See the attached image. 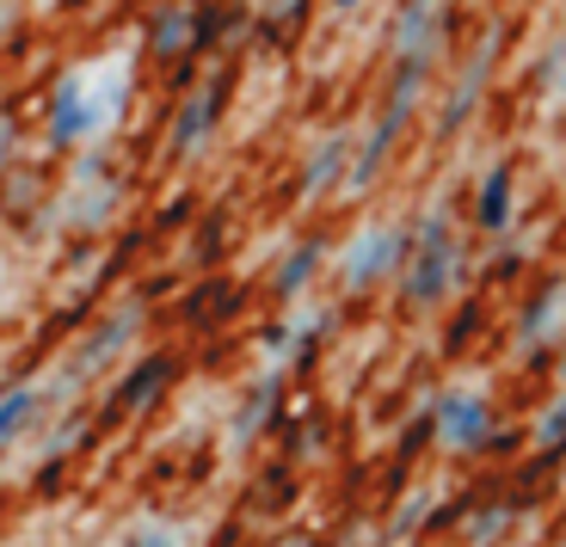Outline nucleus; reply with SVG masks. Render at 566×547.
<instances>
[{"label": "nucleus", "mask_w": 566, "mask_h": 547, "mask_svg": "<svg viewBox=\"0 0 566 547\" xmlns=\"http://www.w3.org/2000/svg\"><path fill=\"white\" fill-rule=\"evenodd\" d=\"M412 259H407V271H400V302L407 308H438L443 295L455 290V277H462V246H455V234H450V215H424L419 228H412Z\"/></svg>", "instance_id": "1"}, {"label": "nucleus", "mask_w": 566, "mask_h": 547, "mask_svg": "<svg viewBox=\"0 0 566 547\" xmlns=\"http://www.w3.org/2000/svg\"><path fill=\"white\" fill-rule=\"evenodd\" d=\"M438 407V450L450 455H486V443H493L499 419H493V400L474 388H450L431 400Z\"/></svg>", "instance_id": "2"}, {"label": "nucleus", "mask_w": 566, "mask_h": 547, "mask_svg": "<svg viewBox=\"0 0 566 547\" xmlns=\"http://www.w3.org/2000/svg\"><path fill=\"white\" fill-rule=\"evenodd\" d=\"M179 381V357L172 351H155V357H136V364L124 369V381H117L112 393H105V419L99 424H124V419H136V412H148L160 400V393Z\"/></svg>", "instance_id": "3"}, {"label": "nucleus", "mask_w": 566, "mask_h": 547, "mask_svg": "<svg viewBox=\"0 0 566 547\" xmlns=\"http://www.w3.org/2000/svg\"><path fill=\"white\" fill-rule=\"evenodd\" d=\"M124 69H99V93H86V74H69L62 81V93H56V141H74V136H86V129H99L105 117H112V105H117V93H124V81H117Z\"/></svg>", "instance_id": "4"}, {"label": "nucleus", "mask_w": 566, "mask_h": 547, "mask_svg": "<svg viewBox=\"0 0 566 547\" xmlns=\"http://www.w3.org/2000/svg\"><path fill=\"white\" fill-rule=\"evenodd\" d=\"M412 246H419V240H412L407 228H364V234L345 246L339 271H345V283H352V290H369V283H382L388 271L407 265Z\"/></svg>", "instance_id": "5"}, {"label": "nucleus", "mask_w": 566, "mask_h": 547, "mask_svg": "<svg viewBox=\"0 0 566 547\" xmlns=\"http://www.w3.org/2000/svg\"><path fill=\"white\" fill-rule=\"evenodd\" d=\"M277 424H283V376L265 369L259 388H247V400L234 407V419H228V450H253L259 436L277 431Z\"/></svg>", "instance_id": "6"}, {"label": "nucleus", "mask_w": 566, "mask_h": 547, "mask_svg": "<svg viewBox=\"0 0 566 547\" xmlns=\"http://www.w3.org/2000/svg\"><path fill=\"white\" fill-rule=\"evenodd\" d=\"M136 326H142V320H136V308H124V314H112V320H105L99 333L86 338L81 351H74V364H69V381H74V388H81V381H93L105 364H112V357H124V345L136 338Z\"/></svg>", "instance_id": "7"}, {"label": "nucleus", "mask_w": 566, "mask_h": 547, "mask_svg": "<svg viewBox=\"0 0 566 547\" xmlns=\"http://www.w3.org/2000/svg\"><path fill=\"white\" fill-rule=\"evenodd\" d=\"M43 400H50V393L31 388V381H19V388L0 393V455H13V443H25V436L38 431Z\"/></svg>", "instance_id": "8"}, {"label": "nucleus", "mask_w": 566, "mask_h": 547, "mask_svg": "<svg viewBox=\"0 0 566 547\" xmlns=\"http://www.w3.org/2000/svg\"><path fill=\"white\" fill-rule=\"evenodd\" d=\"M517 498H486V505H468L462 523V547H505L511 529H517Z\"/></svg>", "instance_id": "9"}, {"label": "nucleus", "mask_w": 566, "mask_h": 547, "mask_svg": "<svg viewBox=\"0 0 566 547\" xmlns=\"http://www.w3.org/2000/svg\"><path fill=\"white\" fill-rule=\"evenodd\" d=\"M560 314H566V277H548L536 290V302L524 308V320H517V338H524V345H548Z\"/></svg>", "instance_id": "10"}, {"label": "nucleus", "mask_w": 566, "mask_h": 547, "mask_svg": "<svg viewBox=\"0 0 566 547\" xmlns=\"http://www.w3.org/2000/svg\"><path fill=\"white\" fill-rule=\"evenodd\" d=\"M112 547H185V523L167 517V511H148V517H136Z\"/></svg>", "instance_id": "11"}, {"label": "nucleus", "mask_w": 566, "mask_h": 547, "mask_svg": "<svg viewBox=\"0 0 566 547\" xmlns=\"http://www.w3.org/2000/svg\"><path fill=\"white\" fill-rule=\"evenodd\" d=\"M321 259H326V246H321V240H308V246H296V253H290V259L277 265V277H271V290H277V295H302V290L314 283V271H321Z\"/></svg>", "instance_id": "12"}, {"label": "nucleus", "mask_w": 566, "mask_h": 547, "mask_svg": "<svg viewBox=\"0 0 566 547\" xmlns=\"http://www.w3.org/2000/svg\"><path fill=\"white\" fill-rule=\"evenodd\" d=\"M431 443H438V407H419V412H412V424L400 431V443H395V467H412Z\"/></svg>", "instance_id": "13"}, {"label": "nucleus", "mask_w": 566, "mask_h": 547, "mask_svg": "<svg viewBox=\"0 0 566 547\" xmlns=\"http://www.w3.org/2000/svg\"><path fill=\"white\" fill-rule=\"evenodd\" d=\"M505 215H511V172L493 167V172H486V185H481V228H486V234H499Z\"/></svg>", "instance_id": "14"}, {"label": "nucleus", "mask_w": 566, "mask_h": 547, "mask_svg": "<svg viewBox=\"0 0 566 547\" xmlns=\"http://www.w3.org/2000/svg\"><path fill=\"white\" fill-rule=\"evenodd\" d=\"M290 505H296V474H290V462H271L265 492H259V517H283Z\"/></svg>", "instance_id": "15"}, {"label": "nucleus", "mask_w": 566, "mask_h": 547, "mask_svg": "<svg viewBox=\"0 0 566 547\" xmlns=\"http://www.w3.org/2000/svg\"><path fill=\"white\" fill-rule=\"evenodd\" d=\"M530 436H536V450L566 455V393L554 400V407H542L536 419H530Z\"/></svg>", "instance_id": "16"}, {"label": "nucleus", "mask_w": 566, "mask_h": 547, "mask_svg": "<svg viewBox=\"0 0 566 547\" xmlns=\"http://www.w3.org/2000/svg\"><path fill=\"white\" fill-rule=\"evenodd\" d=\"M86 436H93V419H86V412H69V424H62V431L43 436V455H69V462H74V450H81Z\"/></svg>", "instance_id": "17"}, {"label": "nucleus", "mask_w": 566, "mask_h": 547, "mask_svg": "<svg viewBox=\"0 0 566 547\" xmlns=\"http://www.w3.org/2000/svg\"><path fill=\"white\" fill-rule=\"evenodd\" d=\"M462 523H468V498H431L424 535H462Z\"/></svg>", "instance_id": "18"}, {"label": "nucleus", "mask_w": 566, "mask_h": 547, "mask_svg": "<svg viewBox=\"0 0 566 547\" xmlns=\"http://www.w3.org/2000/svg\"><path fill=\"white\" fill-rule=\"evenodd\" d=\"M62 486H69V455H43V462H38V480H31V492H38V498H56Z\"/></svg>", "instance_id": "19"}, {"label": "nucleus", "mask_w": 566, "mask_h": 547, "mask_svg": "<svg viewBox=\"0 0 566 547\" xmlns=\"http://www.w3.org/2000/svg\"><path fill=\"white\" fill-rule=\"evenodd\" d=\"M203 117H210V93H198V98H191V112H185V124H179V136H172V141H179V148H198V141H203V129H210Z\"/></svg>", "instance_id": "20"}, {"label": "nucleus", "mask_w": 566, "mask_h": 547, "mask_svg": "<svg viewBox=\"0 0 566 547\" xmlns=\"http://www.w3.org/2000/svg\"><path fill=\"white\" fill-rule=\"evenodd\" d=\"M339 155H345V141H326V148H321V160L308 167V197H321L326 185H333V172H339Z\"/></svg>", "instance_id": "21"}, {"label": "nucleus", "mask_w": 566, "mask_h": 547, "mask_svg": "<svg viewBox=\"0 0 566 547\" xmlns=\"http://www.w3.org/2000/svg\"><path fill=\"white\" fill-rule=\"evenodd\" d=\"M524 443H536V436H530V424H524V431H517V424H499L493 443H486V455H517Z\"/></svg>", "instance_id": "22"}, {"label": "nucleus", "mask_w": 566, "mask_h": 547, "mask_svg": "<svg viewBox=\"0 0 566 547\" xmlns=\"http://www.w3.org/2000/svg\"><path fill=\"white\" fill-rule=\"evenodd\" d=\"M241 541H247V523H241V517H222L216 541H203V547H241Z\"/></svg>", "instance_id": "23"}, {"label": "nucleus", "mask_w": 566, "mask_h": 547, "mask_svg": "<svg viewBox=\"0 0 566 547\" xmlns=\"http://www.w3.org/2000/svg\"><path fill=\"white\" fill-rule=\"evenodd\" d=\"M265 547H321V541H314V535H308V529H283V535H277V541H265Z\"/></svg>", "instance_id": "24"}, {"label": "nucleus", "mask_w": 566, "mask_h": 547, "mask_svg": "<svg viewBox=\"0 0 566 547\" xmlns=\"http://www.w3.org/2000/svg\"><path fill=\"white\" fill-rule=\"evenodd\" d=\"M554 376H560V388H566V351H560V364H554Z\"/></svg>", "instance_id": "25"}, {"label": "nucleus", "mask_w": 566, "mask_h": 547, "mask_svg": "<svg viewBox=\"0 0 566 547\" xmlns=\"http://www.w3.org/2000/svg\"><path fill=\"white\" fill-rule=\"evenodd\" d=\"M0 155H7V124H0Z\"/></svg>", "instance_id": "26"}, {"label": "nucleus", "mask_w": 566, "mask_h": 547, "mask_svg": "<svg viewBox=\"0 0 566 547\" xmlns=\"http://www.w3.org/2000/svg\"><path fill=\"white\" fill-rule=\"evenodd\" d=\"M321 547H352V541H321Z\"/></svg>", "instance_id": "27"}, {"label": "nucleus", "mask_w": 566, "mask_h": 547, "mask_svg": "<svg viewBox=\"0 0 566 547\" xmlns=\"http://www.w3.org/2000/svg\"><path fill=\"white\" fill-rule=\"evenodd\" d=\"M7 547H25V541H7Z\"/></svg>", "instance_id": "28"}, {"label": "nucleus", "mask_w": 566, "mask_h": 547, "mask_svg": "<svg viewBox=\"0 0 566 547\" xmlns=\"http://www.w3.org/2000/svg\"><path fill=\"white\" fill-rule=\"evenodd\" d=\"M339 7H352V0H339Z\"/></svg>", "instance_id": "29"}]
</instances>
